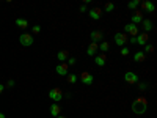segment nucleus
<instances>
[{"label": "nucleus", "mask_w": 157, "mask_h": 118, "mask_svg": "<svg viewBox=\"0 0 157 118\" xmlns=\"http://www.w3.org/2000/svg\"><path fill=\"white\" fill-rule=\"evenodd\" d=\"M146 110H148V99L143 96L135 98V101L132 102V112L135 115H143Z\"/></svg>", "instance_id": "f257e3e1"}, {"label": "nucleus", "mask_w": 157, "mask_h": 118, "mask_svg": "<svg viewBox=\"0 0 157 118\" xmlns=\"http://www.w3.org/2000/svg\"><path fill=\"white\" fill-rule=\"evenodd\" d=\"M33 41H35V38H33V35H30V33H22V35L19 36V43H21L22 46H25V47L32 46Z\"/></svg>", "instance_id": "f03ea898"}, {"label": "nucleus", "mask_w": 157, "mask_h": 118, "mask_svg": "<svg viewBox=\"0 0 157 118\" xmlns=\"http://www.w3.org/2000/svg\"><path fill=\"white\" fill-rule=\"evenodd\" d=\"M124 81H126V84H129V85H137L138 76H137L134 71H127V73L124 74Z\"/></svg>", "instance_id": "7ed1b4c3"}, {"label": "nucleus", "mask_w": 157, "mask_h": 118, "mask_svg": "<svg viewBox=\"0 0 157 118\" xmlns=\"http://www.w3.org/2000/svg\"><path fill=\"white\" fill-rule=\"evenodd\" d=\"M113 38H115V44H116V46H120V47H123V46L127 43V39H129L127 35H126V33H121V32L115 33Z\"/></svg>", "instance_id": "20e7f679"}, {"label": "nucleus", "mask_w": 157, "mask_h": 118, "mask_svg": "<svg viewBox=\"0 0 157 118\" xmlns=\"http://www.w3.org/2000/svg\"><path fill=\"white\" fill-rule=\"evenodd\" d=\"M124 33L130 35V38H135L138 35V25H134V24H126L124 25Z\"/></svg>", "instance_id": "39448f33"}, {"label": "nucleus", "mask_w": 157, "mask_h": 118, "mask_svg": "<svg viewBox=\"0 0 157 118\" xmlns=\"http://www.w3.org/2000/svg\"><path fill=\"white\" fill-rule=\"evenodd\" d=\"M78 79H80V82L83 84V85H91L94 82V77L91 76L90 73H86V71H83L80 76H78Z\"/></svg>", "instance_id": "423d86ee"}, {"label": "nucleus", "mask_w": 157, "mask_h": 118, "mask_svg": "<svg viewBox=\"0 0 157 118\" xmlns=\"http://www.w3.org/2000/svg\"><path fill=\"white\" fill-rule=\"evenodd\" d=\"M148 41H149V35L148 33H138L137 36H135V44H140V46H145V44H148Z\"/></svg>", "instance_id": "0eeeda50"}, {"label": "nucleus", "mask_w": 157, "mask_h": 118, "mask_svg": "<svg viewBox=\"0 0 157 118\" xmlns=\"http://www.w3.org/2000/svg\"><path fill=\"white\" fill-rule=\"evenodd\" d=\"M90 38H91V43H101L104 41V33L101 30H93L90 33Z\"/></svg>", "instance_id": "6e6552de"}, {"label": "nucleus", "mask_w": 157, "mask_h": 118, "mask_svg": "<svg viewBox=\"0 0 157 118\" xmlns=\"http://www.w3.org/2000/svg\"><path fill=\"white\" fill-rule=\"evenodd\" d=\"M49 98H50L52 101H61V98H63L61 90H60V88H52V90L49 91Z\"/></svg>", "instance_id": "1a4fd4ad"}, {"label": "nucleus", "mask_w": 157, "mask_h": 118, "mask_svg": "<svg viewBox=\"0 0 157 118\" xmlns=\"http://www.w3.org/2000/svg\"><path fill=\"white\" fill-rule=\"evenodd\" d=\"M88 14H90V18L93 19V21H99L102 18V10L101 8H91L88 11Z\"/></svg>", "instance_id": "9d476101"}, {"label": "nucleus", "mask_w": 157, "mask_h": 118, "mask_svg": "<svg viewBox=\"0 0 157 118\" xmlns=\"http://www.w3.org/2000/svg\"><path fill=\"white\" fill-rule=\"evenodd\" d=\"M143 13L141 11H135L134 14H132V18H130V24H134V25H138V24H141L143 22Z\"/></svg>", "instance_id": "9b49d317"}, {"label": "nucleus", "mask_w": 157, "mask_h": 118, "mask_svg": "<svg viewBox=\"0 0 157 118\" xmlns=\"http://www.w3.org/2000/svg\"><path fill=\"white\" fill-rule=\"evenodd\" d=\"M94 63L98 66H104L107 63V54H96L94 55Z\"/></svg>", "instance_id": "f8f14e48"}, {"label": "nucleus", "mask_w": 157, "mask_h": 118, "mask_svg": "<svg viewBox=\"0 0 157 118\" xmlns=\"http://www.w3.org/2000/svg\"><path fill=\"white\" fill-rule=\"evenodd\" d=\"M140 5H141L143 10L148 11V13H154V11H155V6H154V3L151 2V0H145V2H140Z\"/></svg>", "instance_id": "ddd939ff"}, {"label": "nucleus", "mask_w": 157, "mask_h": 118, "mask_svg": "<svg viewBox=\"0 0 157 118\" xmlns=\"http://www.w3.org/2000/svg\"><path fill=\"white\" fill-rule=\"evenodd\" d=\"M98 50H99V44H98V43H90V46H88V49H86V54H88L90 57H94V55L98 54Z\"/></svg>", "instance_id": "4468645a"}, {"label": "nucleus", "mask_w": 157, "mask_h": 118, "mask_svg": "<svg viewBox=\"0 0 157 118\" xmlns=\"http://www.w3.org/2000/svg\"><path fill=\"white\" fill-rule=\"evenodd\" d=\"M55 71H57V74H60V76H68V74H69V73H68V65H66V63L57 65Z\"/></svg>", "instance_id": "2eb2a0df"}, {"label": "nucleus", "mask_w": 157, "mask_h": 118, "mask_svg": "<svg viewBox=\"0 0 157 118\" xmlns=\"http://www.w3.org/2000/svg\"><path fill=\"white\" fill-rule=\"evenodd\" d=\"M69 57H71V55H69V50H60L58 54H57V60H58L60 63H64Z\"/></svg>", "instance_id": "dca6fc26"}, {"label": "nucleus", "mask_w": 157, "mask_h": 118, "mask_svg": "<svg viewBox=\"0 0 157 118\" xmlns=\"http://www.w3.org/2000/svg\"><path fill=\"white\" fill-rule=\"evenodd\" d=\"M61 113V107H60V104H57V102H54V104H52V106H50V115L52 116H58Z\"/></svg>", "instance_id": "f3484780"}, {"label": "nucleus", "mask_w": 157, "mask_h": 118, "mask_svg": "<svg viewBox=\"0 0 157 118\" xmlns=\"http://www.w3.org/2000/svg\"><path fill=\"white\" fill-rule=\"evenodd\" d=\"M145 58H146V54H145L143 50L135 52V55H134V61H135V63H141V61H145Z\"/></svg>", "instance_id": "a211bd4d"}, {"label": "nucleus", "mask_w": 157, "mask_h": 118, "mask_svg": "<svg viewBox=\"0 0 157 118\" xmlns=\"http://www.w3.org/2000/svg\"><path fill=\"white\" fill-rule=\"evenodd\" d=\"M16 25L19 29H27L29 27V21L27 19H22V18H17L16 19Z\"/></svg>", "instance_id": "6ab92c4d"}, {"label": "nucleus", "mask_w": 157, "mask_h": 118, "mask_svg": "<svg viewBox=\"0 0 157 118\" xmlns=\"http://www.w3.org/2000/svg\"><path fill=\"white\" fill-rule=\"evenodd\" d=\"M141 24H143V30H145V33H148V32L152 30V22L149 19H143Z\"/></svg>", "instance_id": "aec40b11"}, {"label": "nucleus", "mask_w": 157, "mask_h": 118, "mask_svg": "<svg viewBox=\"0 0 157 118\" xmlns=\"http://www.w3.org/2000/svg\"><path fill=\"white\" fill-rule=\"evenodd\" d=\"M109 49H110V43H107V41H101V44H99V50H102V54H107Z\"/></svg>", "instance_id": "412c9836"}, {"label": "nucleus", "mask_w": 157, "mask_h": 118, "mask_svg": "<svg viewBox=\"0 0 157 118\" xmlns=\"http://www.w3.org/2000/svg\"><path fill=\"white\" fill-rule=\"evenodd\" d=\"M138 6H140V0H130V2L127 3V8L129 10H135L137 11Z\"/></svg>", "instance_id": "4be33fe9"}, {"label": "nucleus", "mask_w": 157, "mask_h": 118, "mask_svg": "<svg viewBox=\"0 0 157 118\" xmlns=\"http://www.w3.org/2000/svg\"><path fill=\"white\" fill-rule=\"evenodd\" d=\"M66 81H68L69 84H75V82L78 81V76H77V74H68V76H66Z\"/></svg>", "instance_id": "5701e85b"}, {"label": "nucleus", "mask_w": 157, "mask_h": 118, "mask_svg": "<svg viewBox=\"0 0 157 118\" xmlns=\"http://www.w3.org/2000/svg\"><path fill=\"white\" fill-rule=\"evenodd\" d=\"M115 8H116V6H115V3H110V2L104 5V11H105V13H112Z\"/></svg>", "instance_id": "b1692460"}, {"label": "nucleus", "mask_w": 157, "mask_h": 118, "mask_svg": "<svg viewBox=\"0 0 157 118\" xmlns=\"http://www.w3.org/2000/svg\"><path fill=\"white\" fill-rule=\"evenodd\" d=\"M120 54H121V57H127V55L130 54V49L126 47V46H123V47L120 49Z\"/></svg>", "instance_id": "393cba45"}, {"label": "nucleus", "mask_w": 157, "mask_h": 118, "mask_svg": "<svg viewBox=\"0 0 157 118\" xmlns=\"http://www.w3.org/2000/svg\"><path fill=\"white\" fill-rule=\"evenodd\" d=\"M143 52H145V54H152V52H154V46L151 43L145 44V50H143Z\"/></svg>", "instance_id": "a878e982"}, {"label": "nucleus", "mask_w": 157, "mask_h": 118, "mask_svg": "<svg viewBox=\"0 0 157 118\" xmlns=\"http://www.w3.org/2000/svg\"><path fill=\"white\" fill-rule=\"evenodd\" d=\"M75 61H77L75 57H69V58L66 60V65H68V66H72V65H75Z\"/></svg>", "instance_id": "bb28decb"}, {"label": "nucleus", "mask_w": 157, "mask_h": 118, "mask_svg": "<svg viewBox=\"0 0 157 118\" xmlns=\"http://www.w3.org/2000/svg\"><path fill=\"white\" fill-rule=\"evenodd\" d=\"M137 87L143 91V90H146V88H148V84H146V82H137Z\"/></svg>", "instance_id": "cd10ccee"}, {"label": "nucleus", "mask_w": 157, "mask_h": 118, "mask_svg": "<svg viewBox=\"0 0 157 118\" xmlns=\"http://www.w3.org/2000/svg\"><path fill=\"white\" fill-rule=\"evenodd\" d=\"M32 32H33V35H38L39 32H41V27H39V25H33V29H32Z\"/></svg>", "instance_id": "c85d7f7f"}, {"label": "nucleus", "mask_w": 157, "mask_h": 118, "mask_svg": "<svg viewBox=\"0 0 157 118\" xmlns=\"http://www.w3.org/2000/svg\"><path fill=\"white\" fill-rule=\"evenodd\" d=\"M6 87H8V88H13V87H14V81H13V79H8Z\"/></svg>", "instance_id": "c756f323"}, {"label": "nucleus", "mask_w": 157, "mask_h": 118, "mask_svg": "<svg viewBox=\"0 0 157 118\" xmlns=\"http://www.w3.org/2000/svg\"><path fill=\"white\" fill-rule=\"evenodd\" d=\"M78 11H80V13H86V5H80V6H78Z\"/></svg>", "instance_id": "7c9ffc66"}, {"label": "nucleus", "mask_w": 157, "mask_h": 118, "mask_svg": "<svg viewBox=\"0 0 157 118\" xmlns=\"http://www.w3.org/2000/svg\"><path fill=\"white\" fill-rule=\"evenodd\" d=\"M3 90H5V85H3V84H0V95L3 93Z\"/></svg>", "instance_id": "2f4dec72"}, {"label": "nucleus", "mask_w": 157, "mask_h": 118, "mask_svg": "<svg viewBox=\"0 0 157 118\" xmlns=\"http://www.w3.org/2000/svg\"><path fill=\"white\" fill-rule=\"evenodd\" d=\"M0 118H6V116H5V113H2V112H0Z\"/></svg>", "instance_id": "473e14b6"}, {"label": "nucleus", "mask_w": 157, "mask_h": 118, "mask_svg": "<svg viewBox=\"0 0 157 118\" xmlns=\"http://www.w3.org/2000/svg\"><path fill=\"white\" fill-rule=\"evenodd\" d=\"M57 118H66V116H63V115H58V116H57Z\"/></svg>", "instance_id": "72a5a7b5"}]
</instances>
